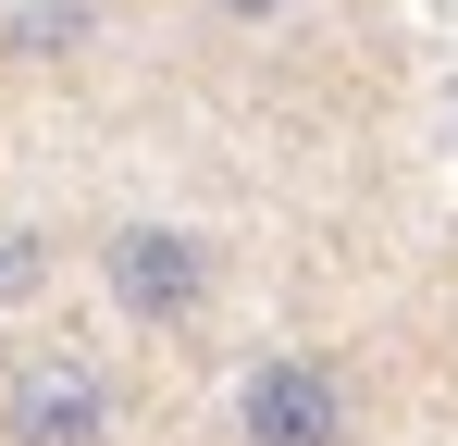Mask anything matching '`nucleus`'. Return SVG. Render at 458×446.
I'll return each instance as SVG.
<instances>
[{
  "label": "nucleus",
  "mask_w": 458,
  "mask_h": 446,
  "mask_svg": "<svg viewBox=\"0 0 458 446\" xmlns=\"http://www.w3.org/2000/svg\"><path fill=\"white\" fill-rule=\"evenodd\" d=\"M0 446H124V372L99 347H13L0 360Z\"/></svg>",
  "instance_id": "f257e3e1"
},
{
  "label": "nucleus",
  "mask_w": 458,
  "mask_h": 446,
  "mask_svg": "<svg viewBox=\"0 0 458 446\" xmlns=\"http://www.w3.org/2000/svg\"><path fill=\"white\" fill-rule=\"evenodd\" d=\"M99 297L124 310V322H199L211 297H224V236H199V223H112L99 236Z\"/></svg>",
  "instance_id": "f03ea898"
},
{
  "label": "nucleus",
  "mask_w": 458,
  "mask_h": 446,
  "mask_svg": "<svg viewBox=\"0 0 458 446\" xmlns=\"http://www.w3.org/2000/svg\"><path fill=\"white\" fill-rule=\"evenodd\" d=\"M235 446H360V384L322 347H260L235 372Z\"/></svg>",
  "instance_id": "7ed1b4c3"
},
{
  "label": "nucleus",
  "mask_w": 458,
  "mask_h": 446,
  "mask_svg": "<svg viewBox=\"0 0 458 446\" xmlns=\"http://www.w3.org/2000/svg\"><path fill=\"white\" fill-rule=\"evenodd\" d=\"M63 286V236L50 223H0V310H38Z\"/></svg>",
  "instance_id": "20e7f679"
},
{
  "label": "nucleus",
  "mask_w": 458,
  "mask_h": 446,
  "mask_svg": "<svg viewBox=\"0 0 458 446\" xmlns=\"http://www.w3.org/2000/svg\"><path fill=\"white\" fill-rule=\"evenodd\" d=\"M224 13H285V0H224Z\"/></svg>",
  "instance_id": "39448f33"
}]
</instances>
